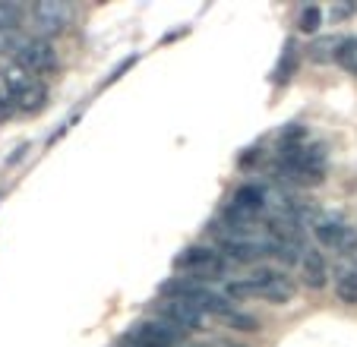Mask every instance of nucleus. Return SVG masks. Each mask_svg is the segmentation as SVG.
Instances as JSON below:
<instances>
[{
	"mask_svg": "<svg viewBox=\"0 0 357 347\" xmlns=\"http://www.w3.org/2000/svg\"><path fill=\"white\" fill-rule=\"evenodd\" d=\"M158 316H162V322L174 325L177 332H193V328H202V322H206V316L187 300H165L158 307Z\"/></svg>",
	"mask_w": 357,
	"mask_h": 347,
	"instance_id": "obj_5",
	"label": "nucleus"
},
{
	"mask_svg": "<svg viewBox=\"0 0 357 347\" xmlns=\"http://www.w3.org/2000/svg\"><path fill=\"white\" fill-rule=\"evenodd\" d=\"M294 63H297V51H294V45H288V51H284V63L278 67V76L275 79H291V73H294Z\"/></svg>",
	"mask_w": 357,
	"mask_h": 347,
	"instance_id": "obj_17",
	"label": "nucleus"
},
{
	"mask_svg": "<svg viewBox=\"0 0 357 347\" xmlns=\"http://www.w3.org/2000/svg\"><path fill=\"white\" fill-rule=\"evenodd\" d=\"M301 272H303V284L319 291L329 281V265H326V256L319 249H303L301 256Z\"/></svg>",
	"mask_w": 357,
	"mask_h": 347,
	"instance_id": "obj_7",
	"label": "nucleus"
},
{
	"mask_svg": "<svg viewBox=\"0 0 357 347\" xmlns=\"http://www.w3.org/2000/svg\"><path fill=\"white\" fill-rule=\"evenodd\" d=\"M13 61L26 67L29 73H47L57 67V51L47 38H22L20 51L13 54Z\"/></svg>",
	"mask_w": 357,
	"mask_h": 347,
	"instance_id": "obj_4",
	"label": "nucleus"
},
{
	"mask_svg": "<svg viewBox=\"0 0 357 347\" xmlns=\"http://www.w3.org/2000/svg\"><path fill=\"white\" fill-rule=\"evenodd\" d=\"M177 344H181V332L162 319L139 322L117 341V347H177Z\"/></svg>",
	"mask_w": 357,
	"mask_h": 347,
	"instance_id": "obj_1",
	"label": "nucleus"
},
{
	"mask_svg": "<svg viewBox=\"0 0 357 347\" xmlns=\"http://www.w3.org/2000/svg\"><path fill=\"white\" fill-rule=\"evenodd\" d=\"M22 45V38L16 32H0V51H7V54H16Z\"/></svg>",
	"mask_w": 357,
	"mask_h": 347,
	"instance_id": "obj_19",
	"label": "nucleus"
},
{
	"mask_svg": "<svg viewBox=\"0 0 357 347\" xmlns=\"http://www.w3.org/2000/svg\"><path fill=\"white\" fill-rule=\"evenodd\" d=\"M32 73H29L26 67H20V63H10L7 70H3V82H0V86H3V95H7V98H16V95L22 92V88H29L32 86Z\"/></svg>",
	"mask_w": 357,
	"mask_h": 347,
	"instance_id": "obj_8",
	"label": "nucleus"
},
{
	"mask_svg": "<svg viewBox=\"0 0 357 347\" xmlns=\"http://www.w3.org/2000/svg\"><path fill=\"white\" fill-rule=\"evenodd\" d=\"M225 322H228L231 328H241V332H259V322L253 319V316H243V313H228L225 316Z\"/></svg>",
	"mask_w": 357,
	"mask_h": 347,
	"instance_id": "obj_16",
	"label": "nucleus"
},
{
	"mask_svg": "<svg viewBox=\"0 0 357 347\" xmlns=\"http://www.w3.org/2000/svg\"><path fill=\"white\" fill-rule=\"evenodd\" d=\"M338 41H342V38H332V35H326V38H317L310 47H307L310 61H319V63L335 61V47H338Z\"/></svg>",
	"mask_w": 357,
	"mask_h": 347,
	"instance_id": "obj_13",
	"label": "nucleus"
},
{
	"mask_svg": "<svg viewBox=\"0 0 357 347\" xmlns=\"http://www.w3.org/2000/svg\"><path fill=\"white\" fill-rule=\"evenodd\" d=\"M32 20L45 35H57V32L67 29L70 7L67 3H61V0H41V3H35L32 7Z\"/></svg>",
	"mask_w": 357,
	"mask_h": 347,
	"instance_id": "obj_6",
	"label": "nucleus"
},
{
	"mask_svg": "<svg viewBox=\"0 0 357 347\" xmlns=\"http://www.w3.org/2000/svg\"><path fill=\"white\" fill-rule=\"evenodd\" d=\"M22 22V7L13 0H0V32H16Z\"/></svg>",
	"mask_w": 357,
	"mask_h": 347,
	"instance_id": "obj_14",
	"label": "nucleus"
},
{
	"mask_svg": "<svg viewBox=\"0 0 357 347\" xmlns=\"http://www.w3.org/2000/svg\"><path fill=\"white\" fill-rule=\"evenodd\" d=\"M344 231H348V227H344L342 221H332V218H317V221H313V234H317V240L323 243V247L338 249Z\"/></svg>",
	"mask_w": 357,
	"mask_h": 347,
	"instance_id": "obj_9",
	"label": "nucleus"
},
{
	"mask_svg": "<svg viewBox=\"0 0 357 347\" xmlns=\"http://www.w3.org/2000/svg\"><path fill=\"white\" fill-rule=\"evenodd\" d=\"M45 101H47V88L41 86V82H32L29 88H22V92L16 95L13 105H16V111H41Z\"/></svg>",
	"mask_w": 357,
	"mask_h": 347,
	"instance_id": "obj_10",
	"label": "nucleus"
},
{
	"mask_svg": "<svg viewBox=\"0 0 357 347\" xmlns=\"http://www.w3.org/2000/svg\"><path fill=\"white\" fill-rule=\"evenodd\" d=\"M335 63L357 76V38H342L335 47Z\"/></svg>",
	"mask_w": 357,
	"mask_h": 347,
	"instance_id": "obj_12",
	"label": "nucleus"
},
{
	"mask_svg": "<svg viewBox=\"0 0 357 347\" xmlns=\"http://www.w3.org/2000/svg\"><path fill=\"white\" fill-rule=\"evenodd\" d=\"M354 10H357L354 3H338V7H332V20H348Z\"/></svg>",
	"mask_w": 357,
	"mask_h": 347,
	"instance_id": "obj_20",
	"label": "nucleus"
},
{
	"mask_svg": "<svg viewBox=\"0 0 357 347\" xmlns=\"http://www.w3.org/2000/svg\"><path fill=\"white\" fill-rule=\"evenodd\" d=\"M319 22H323V10H319V7H307L301 13V22H297V26H301V32L313 35L319 29Z\"/></svg>",
	"mask_w": 357,
	"mask_h": 347,
	"instance_id": "obj_15",
	"label": "nucleus"
},
{
	"mask_svg": "<svg viewBox=\"0 0 357 347\" xmlns=\"http://www.w3.org/2000/svg\"><path fill=\"white\" fill-rule=\"evenodd\" d=\"M3 98H7V95H3V86H0V101H3Z\"/></svg>",
	"mask_w": 357,
	"mask_h": 347,
	"instance_id": "obj_21",
	"label": "nucleus"
},
{
	"mask_svg": "<svg viewBox=\"0 0 357 347\" xmlns=\"http://www.w3.org/2000/svg\"><path fill=\"white\" fill-rule=\"evenodd\" d=\"M250 287H253V297H263V300L275 303V307H284V303L294 300L297 287L291 278H284L282 272H269V268H259V272L250 275Z\"/></svg>",
	"mask_w": 357,
	"mask_h": 347,
	"instance_id": "obj_2",
	"label": "nucleus"
},
{
	"mask_svg": "<svg viewBox=\"0 0 357 347\" xmlns=\"http://www.w3.org/2000/svg\"><path fill=\"white\" fill-rule=\"evenodd\" d=\"M335 294L342 303L357 307V268H342L335 278Z\"/></svg>",
	"mask_w": 357,
	"mask_h": 347,
	"instance_id": "obj_11",
	"label": "nucleus"
},
{
	"mask_svg": "<svg viewBox=\"0 0 357 347\" xmlns=\"http://www.w3.org/2000/svg\"><path fill=\"white\" fill-rule=\"evenodd\" d=\"M177 265H181L183 272H190V278H196V281H209V278L225 275L222 253H215V249H209V247H190V249H183V253L177 256Z\"/></svg>",
	"mask_w": 357,
	"mask_h": 347,
	"instance_id": "obj_3",
	"label": "nucleus"
},
{
	"mask_svg": "<svg viewBox=\"0 0 357 347\" xmlns=\"http://www.w3.org/2000/svg\"><path fill=\"white\" fill-rule=\"evenodd\" d=\"M338 253H344V256H354L357 253V231H354V227H348V231H344L342 243H338Z\"/></svg>",
	"mask_w": 357,
	"mask_h": 347,
	"instance_id": "obj_18",
	"label": "nucleus"
}]
</instances>
